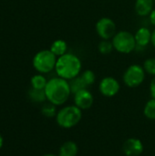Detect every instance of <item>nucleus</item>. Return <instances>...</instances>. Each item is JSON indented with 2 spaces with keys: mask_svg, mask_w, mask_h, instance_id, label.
<instances>
[{
  "mask_svg": "<svg viewBox=\"0 0 155 156\" xmlns=\"http://www.w3.org/2000/svg\"><path fill=\"white\" fill-rule=\"evenodd\" d=\"M45 93L48 102L56 106L63 105L71 94L69 82L59 77L52 78L48 80Z\"/></svg>",
  "mask_w": 155,
  "mask_h": 156,
  "instance_id": "obj_1",
  "label": "nucleus"
},
{
  "mask_svg": "<svg viewBox=\"0 0 155 156\" xmlns=\"http://www.w3.org/2000/svg\"><path fill=\"white\" fill-rule=\"evenodd\" d=\"M81 60L72 53H66L58 58L55 70L58 77L70 80L78 77L81 71Z\"/></svg>",
  "mask_w": 155,
  "mask_h": 156,
  "instance_id": "obj_2",
  "label": "nucleus"
},
{
  "mask_svg": "<svg viewBox=\"0 0 155 156\" xmlns=\"http://www.w3.org/2000/svg\"><path fill=\"white\" fill-rule=\"evenodd\" d=\"M82 118V110L76 105H69L58 111L56 122L58 125L64 129H70L76 126Z\"/></svg>",
  "mask_w": 155,
  "mask_h": 156,
  "instance_id": "obj_3",
  "label": "nucleus"
},
{
  "mask_svg": "<svg viewBox=\"0 0 155 156\" xmlns=\"http://www.w3.org/2000/svg\"><path fill=\"white\" fill-rule=\"evenodd\" d=\"M57 59V56H55L50 49H43L34 56L32 64L37 72L41 74L49 73L55 69Z\"/></svg>",
  "mask_w": 155,
  "mask_h": 156,
  "instance_id": "obj_4",
  "label": "nucleus"
},
{
  "mask_svg": "<svg viewBox=\"0 0 155 156\" xmlns=\"http://www.w3.org/2000/svg\"><path fill=\"white\" fill-rule=\"evenodd\" d=\"M111 42L114 49L122 54H129L136 48L134 35L129 31H119L112 37Z\"/></svg>",
  "mask_w": 155,
  "mask_h": 156,
  "instance_id": "obj_5",
  "label": "nucleus"
},
{
  "mask_svg": "<svg viewBox=\"0 0 155 156\" xmlns=\"http://www.w3.org/2000/svg\"><path fill=\"white\" fill-rule=\"evenodd\" d=\"M145 70L143 67L133 64L127 68L123 74V82L129 88H136L143 84L145 79Z\"/></svg>",
  "mask_w": 155,
  "mask_h": 156,
  "instance_id": "obj_6",
  "label": "nucleus"
},
{
  "mask_svg": "<svg viewBox=\"0 0 155 156\" xmlns=\"http://www.w3.org/2000/svg\"><path fill=\"white\" fill-rule=\"evenodd\" d=\"M96 32L99 37L105 40H110L115 36L116 32V24L110 17H101L98 20L95 26Z\"/></svg>",
  "mask_w": 155,
  "mask_h": 156,
  "instance_id": "obj_7",
  "label": "nucleus"
},
{
  "mask_svg": "<svg viewBox=\"0 0 155 156\" xmlns=\"http://www.w3.org/2000/svg\"><path fill=\"white\" fill-rule=\"evenodd\" d=\"M120 89L121 86L119 81L113 77H105L99 84L100 92L105 97H114L118 94Z\"/></svg>",
  "mask_w": 155,
  "mask_h": 156,
  "instance_id": "obj_8",
  "label": "nucleus"
},
{
  "mask_svg": "<svg viewBox=\"0 0 155 156\" xmlns=\"http://www.w3.org/2000/svg\"><path fill=\"white\" fill-rule=\"evenodd\" d=\"M94 102V98L92 93L88 90L84 89L74 94V103L80 110L90 109Z\"/></svg>",
  "mask_w": 155,
  "mask_h": 156,
  "instance_id": "obj_9",
  "label": "nucleus"
},
{
  "mask_svg": "<svg viewBox=\"0 0 155 156\" xmlns=\"http://www.w3.org/2000/svg\"><path fill=\"white\" fill-rule=\"evenodd\" d=\"M144 146L143 142L137 138H130L125 141L122 151L126 156H139L143 152Z\"/></svg>",
  "mask_w": 155,
  "mask_h": 156,
  "instance_id": "obj_10",
  "label": "nucleus"
},
{
  "mask_svg": "<svg viewBox=\"0 0 155 156\" xmlns=\"http://www.w3.org/2000/svg\"><path fill=\"white\" fill-rule=\"evenodd\" d=\"M154 0H136L134 5L135 12L140 16H150L152 11L154 9Z\"/></svg>",
  "mask_w": 155,
  "mask_h": 156,
  "instance_id": "obj_11",
  "label": "nucleus"
},
{
  "mask_svg": "<svg viewBox=\"0 0 155 156\" xmlns=\"http://www.w3.org/2000/svg\"><path fill=\"white\" fill-rule=\"evenodd\" d=\"M134 37L136 41V47L145 48L152 40V32L147 27H141L134 34Z\"/></svg>",
  "mask_w": 155,
  "mask_h": 156,
  "instance_id": "obj_12",
  "label": "nucleus"
},
{
  "mask_svg": "<svg viewBox=\"0 0 155 156\" xmlns=\"http://www.w3.org/2000/svg\"><path fill=\"white\" fill-rule=\"evenodd\" d=\"M79 148L76 143L72 141L65 142L59 148L58 156H77Z\"/></svg>",
  "mask_w": 155,
  "mask_h": 156,
  "instance_id": "obj_13",
  "label": "nucleus"
},
{
  "mask_svg": "<svg viewBox=\"0 0 155 156\" xmlns=\"http://www.w3.org/2000/svg\"><path fill=\"white\" fill-rule=\"evenodd\" d=\"M49 49L51 50V52H52L55 56L60 57V56H62V55L68 53V52H67V50H68V44H67V42H66L65 40H63V39H57V40H55V41L51 44Z\"/></svg>",
  "mask_w": 155,
  "mask_h": 156,
  "instance_id": "obj_14",
  "label": "nucleus"
},
{
  "mask_svg": "<svg viewBox=\"0 0 155 156\" xmlns=\"http://www.w3.org/2000/svg\"><path fill=\"white\" fill-rule=\"evenodd\" d=\"M28 97L33 102L36 103H42L47 101L45 90H37L31 88L28 91Z\"/></svg>",
  "mask_w": 155,
  "mask_h": 156,
  "instance_id": "obj_15",
  "label": "nucleus"
},
{
  "mask_svg": "<svg viewBox=\"0 0 155 156\" xmlns=\"http://www.w3.org/2000/svg\"><path fill=\"white\" fill-rule=\"evenodd\" d=\"M69 86H70L71 94H73V95L75 93H77L78 91L88 88V86L86 85V83L84 82V80H82L80 75H79L78 77H76V78L72 79V80H70Z\"/></svg>",
  "mask_w": 155,
  "mask_h": 156,
  "instance_id": "obj_16",
  "label": "nucleus"
},
{
  "mask_svg": "<svg viewBox=\"0 0 155 156\" xmlns=\"http://www.w3.org/2000/svg\"><path fill=\"white\" fill-rule=\"evenodd\" d=\"M48 80L45 78V76H43L41 73L40 74H37L34 75L31 80H30V84H31V88L33 89H37V90H45L46 86H47Z\"/></svg>",
  "mask_w": 155,
  "mask_h": 156,
  "instance_id": "obj_17",
  "label": "nucleus"
},
{
  "mask_svg": "<svg viewBox=\"0 0 155 156\" xmlns=\"http://www.w3.org/2000/svg\"><path fill=\"white\" fill-rule=\"evenodd\" d=\"M144 116L149 120H155V99L148 101L143 109Z\"/></svg>",
  "mask_w": 155,
  "mask_h": 156,
  "instance_id": "obj_18",
  "label": "nucleus"
},
{
  "mask_svg": "<svg viewBox=\"0 0 155 156\" xmlns=\"http://www.w3.org/2000/svg\"><path fill=\"white\" fill-rule=\"evenodd\" d=\"M41 113L45 116V117H48V118H52V117H56L57 113H58V111H57V108H56V105L50 103V102H48V103H45L42 108H41Z\"/></svg>",
  "mask_w": 155,
  "mask_h": 156,
  "instance_id": "obj_19",
  "label": "nucleus"
},
{
  "mask_svg": "<svg viewBox=\"0 0 155 156\" xmlns=\"http://www.w3.org/2000/svg\"><path fill=\"white\" fill-rule=\"evenodd\" d=\"M98 49H99V52L100 54H102V55H108V54H111L112 52V50L114 49V48H113V45H112V42L111 41L102 39L99 43Z\"/></svg>",
  "mask_w": 155,
  "mask_h": 156,
  "instance_id": "obj_20",
  "label": "nucleus"
},
{
  "mask_svg": "<svg viewBox=\"0 0 155 156\" xmlns=\"http://www.w3.org/2000/svg\"><path fill=\"white\" fill-rule=\"evenodd\" d=\"M80 76H81L82 80H84V82L86 83V85L88 87L93 85L95 80H96V75H95L94 71H92L90 69L85 70L84 72H82V74Z\"/></svg>",
  "mask_w": 155,
  "mask_h": 156,
  "instance_id": "obj_21",
  "label": "nucleus"
},
{
  "mask_svg": "<svg viewBox=\"0 0 155 156\" xmlns=\"http://www.w3.org/2000/svg\"><path fill=\"white\" fill-rule=\"evenodd\" d=\"M143 69L146 73L155 76V58H147L143 63Z\"/></svg>",
  "mask_w": 155,
  "mask_h": 156,
  "instance_id": "obj_22",
  "label": "nucleus"
},
{
  "mask_svg": "<svg viewBox=\"0 0 155 156\" xmlns=\"http://www.w3.org/2000/svg\"><path fill=\"white\" fill-rule=\"evenodd\" d=\"M150 93H151L152 99H155V76L150 83Z\"/></svg>",
  "mask_w": 155,
  "mask_h": 156,
  "instance_id": "obj_23",
  "label": "nucleus"
},
{
  "mask_svg": "<svg viewBox=\"0 0 155 156\" xmlns=\"http://www.w3.org/2000/svg\"><path fill=\"white\" fill-rule=\"evenodd\" d=\"M149 17H150V21H151V23L155 27V8L152 11V13L150 14V16H149Z\"/></svg>",
  "mask_w": 155,
  "mask_h": 156,
  "instance_id": "obj_24",
  "label": "nucleus"
},
{
  "mask_svg": "<svg viewBox=\"0 0 155 156\" xmlns=\"http://www.w3.org/2000/svg\"><path fill=\"white\" fill-rule=\"evenodd\" d=\"M151 43L153 44V46L155 48V29L153 30V32H152V40Z\"/></svg>",
  "mask_w": 155,
  "mask_h": 156,
  "instance_id": "obj_25",
  "label": "nucleus"
},
{
  "mask_svg": "<svg viewBox=\"0 0 155 156\" xmlns=\"http://www.w3.org/2000/svg\"><path fill=\"white\" fill-rule=\"evenodd\" d=\"M3 144H4V139H3L2 135L0 134V149L3 147Z\"/></svg>",
  "mask_w": 155,
  "mask_h": 156,
  "instance_id": "obj_26",
  "label": "nucleus"
},
{
  "mask_svg": "<svg viewBox=\"0 0 155 156\" xmlns=\"http://www.w3.org/2000/svg\"><path fill=\"white\" fill-rule=\"evenodd\" d=\"M42 156H58V155H56V154H44V155Z\"/></svg>",
  "mask_w": 155,
  "mask_h": 156,
  "instance_id": "obj_27",
  "label": "nucleus"
},
{
  "mask_svg": "<svg viewBox=\"0 0 155 156\" xmlns=\"http://www.w3.org/2000/svg\"><path fill=\"white\" fill-rule=\"evenodd\" d=\"M154 3H155V0H154Z\"/></svg>",
  "mask_w": 155,
  "mask_h": 156,
  "instance_id": "obj_28",
  "label": "nucleus"
}]
</instances>
